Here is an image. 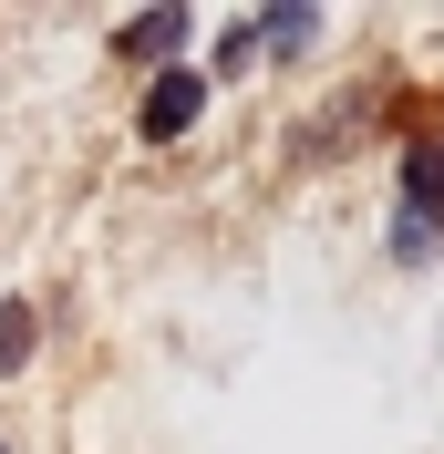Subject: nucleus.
<instances>
[{"instance_id":"nucleus-2","label":"nucleus","mask_w":444,"mask_h":454,"mask_svg":"<svg viewBox=\"0 0 444 454\" xmlns=\"http://www.w3.org/2000/svg\"><path fill=\"white\" fill-rule=\"evenodd\" d=\"M196 114H207V73H186V62L155 73V93H145V145H176Z\"/></svg>"},{"instance_id":"nucleus-3","label":"nucleus","mask_w":444,"mask_h":454,"mask_svg":"<svg viewBox=\"0 0 444 454\" xmlns=\"http://www.w3.org/2000/svg\"><path fill=\"white\" fill-rule=\"evenodd\" d=\"M176 42H186V11H145V21L124 31V52H135V62H166Z\"/></svg>"},{"instance_id":"nucleus-1","label":"nucleus","mask_w":444,"mask_h":454,"mask_svg":"<svg viewBox=\"0 0 444 454\" xmlns=\"http://www.w3.org/2000/svg\"><path fill=\"white\" fill-rule=\"evenodd\" d=\"M434 227H444V145L424 135V145H403V217H392V248L424 258Z\"/></svg>"},{"instance_id":"nucleus-4","label":"nucleus","mask_w":444,"mask_h":454,"mask_svg":"<svg viewBox=\"0 0 444 454\" xmlns=\"http://www.w3.org/2000/svg\"><path fill=\"white\" fill-rule=\"evenodd\" d=\"M310 31H321V21H310L300 0H279V11H258V42H279V52H300Z\"/></svg>"},{"instance_id":"nucleus-5","label":"nucleus","mask_w":444,"mask_h":454,"mask_svg":"<svg viewBox=\"0 0 444 454\" xmlns=\"http://www.w3.org/2000/svg\"><path fill=\"white\" fill-rule=\"evenodd\" d=\"M21 362H31V310L0 300V372H21Z\"/></svg>"},{"instance_id":"nucleus-6","label":"nucleus","mask_w":444,"mask_h":454,"mask_svg":"<svg viewBox=\"0 0 444 454\" xmlns=\"http://www.w3.org/2000/svg\"><path fill=\"white\" fill-rule=\"evenodd\" d=\"M0 454H11V444H0Z\"/></svg>"}]
</instances>
